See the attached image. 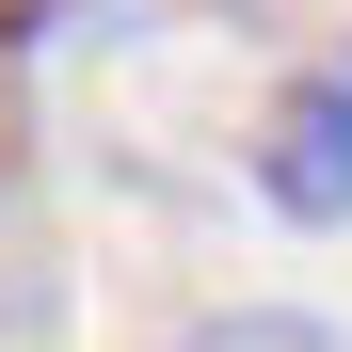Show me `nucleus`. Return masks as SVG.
Returning <instances> with one entry per match:
<instances>
[{
    "label": "nucleus",
    "instance_id": "obj_3",
    "mask_svg": "<svg viewBox=\"0 0 352 352\" xmlns=\"http://www.w3.org/2000/svg\"><path fill=\"white\" fill-rule=\"evenodd\" d=\"M0 144H16V65H0Z\"/></svg>",
    "mask_w": 352,
    "mask_h": 352
},
{
    "label": "nucleus",
    "instance_id": "obj_1",
    "mask_svg": "<svg viewBox=\"0 0 352 352\" xmlns=\"http://www.w3.org/2000/svg\"><path fill=\"white\" fill-rule=\"evenodd\" d=\"M256 192H272V224H352V32L272 96V129H256Z\"/></svg>",
    "mask_w": 352,
    "mask_h": 352
},
{
    "label": "nucleus",
    "instance_id": "obj_2",
    "mask_svg": "<svg viewBox=\"0 0 352 352\" xmlns=\"http://www.w3.org/2000/svg\"><path fill=\"white\" fill-rule=\"evenodd\" d=\"M160 352H352V320H305V305H224V320L160 336Z\"/></svg>",
    "mask_w": 352,
    "mask_h": 352
}]
</instances>
